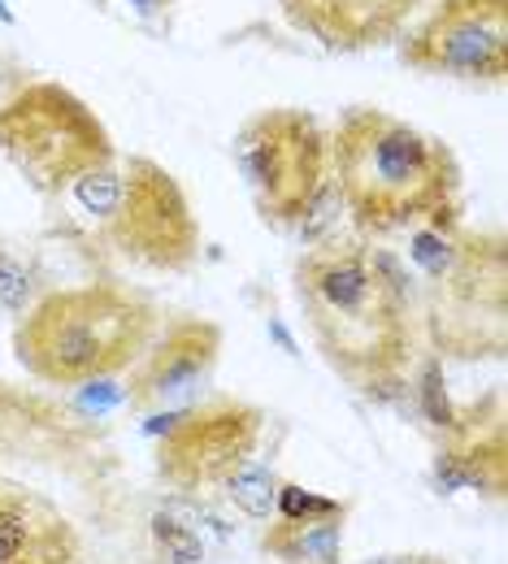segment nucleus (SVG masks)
Masks as SVG:
<instances>
[{
    "mask_svg": "<svg viewBox=\"0 0 508 564\" xmlns=\"http://www.w3.org/2000/svg\"><path fill=\"white\" fill-rule=\"evenodd\" d=\"M170 4H179V0H170Z\"/></svg>",
    "mask_w": 508,
    "mask_h": 564,
    "instance_id": "obj_24",
    "label": "nucleus"
},
{
    "mask_svg": "<svg viewBox=\"0 0 508 564\" xmlns=\"http://www.w3.org/2000/svg\"><path fill=\"white\" fill-rule=\"evenodd\" d=\"M331 183L369 235L456 213L461 165L452 148L413 122L353 105L331 135Z\"/></svg>",
    "mask_w": 508,
    "mask_h": 564,
    "instance_id": "obj_2",
    "label": "nucleus"
},
{
    "mask_svg": "<svg viewBox=\"0 0 508 564\" xmlns=\"http://www.w3.org/2000/svg\"><path fill=\"white\" fill-rule=\"evenodd\" d=\"M74 525L35 491L0 482V564H74Z\"/></svg>",
    "mask_w": 508,
    "mask_h": 564,
    "instance_id": "obj_13",
    "label": "nucleus"
},
{
    "mask_svg": "<svg viewBox=\"0 0 508 564\" xmlns=\"http://www.w3.org/2000/svg\"><path fill=\"white\" fill-rule=\"evenodd\" d=\"M270 335H274V339H279V344L288 348V356H295V344H291V335L283 330V326H279V322H270Z\"/></svg>",
    "mask_w": 508,
    "mask_h": 564,
    "instance_id": "obj_21",
    "label": "nucleus"
},
{
    "mask_svg": "<svg viewBox=\"0 0 508 564\" xmlns=\"http://www.w3.org/2000/svg\"><path fill=\"white\" fill-rule=\"evenodd\" d=\"M295 31L331 53H365L400 35L422 0H279Z\"/></svg>",
    "mask_w": 508,
    "mask_h": 564,
    "instance_id": "obj_11",
    "label": "nucleus"
},
{
    "mask_svg": "<svg viewBox=\"0 0 508 564\" xmlns=\"http://www.w3.org/2000/svg\"><path fill=\"white\" fill-rule=\"evenodd\" d=\"M156 330L144 291L122 282H87L44 291L13 326L18 365L48 387H83L131 369Z\"/></svg>",
    "mask_w": 508,
    "mask_h": 564,
    "instance_id": "obj_3",
    "label": "nucleus"
},
{
    "mask_svg": "<svg viewBox=\"0 0 508 564\" xmlns=\"http://www.w3.org/2000/svg\"><path fill=\"white\" fill-rule=\"evenodd\" d=\"M431 487L439 495H461L478 491L500 499L508 487V456H505V417L500 404L496 413L483 422L478 409V425L465 422V413L456 417V425L447 430V443L435 452L431 460Z\"/></svg>",
    "mask_w": 508,
    "mask_h": 564,
    "instance_id": "obj_12",
    "label": "nucleus"
},
{
    "mask_svg": "<svg viewBox=\"0 0 508 564\" xmlns=\"http://www.w3.org/2000/svg\"><path fill=\"white\" fill-rule=\"evenodd\" d=\"M152 534H156V547H161L165 564H201L205 561V539H201V530L174 521L170 512H156V517H152Z\"/></svg>",
    "mask_w": 508,
    "mask_h": 564,
    "instance_id": "obj_18",
    "label": "nucleus"
},
{
    "mask_svg": "<svg viewBox=\"0 0 508 564\" xmlns=\"http://www.w3.org/2000/svg\"><path fill=\"white\" fill-rule=\"evenodd\" d=\"M144 438H152L156 474L165 487L201 495L221 487L239 465H248L261 447L266 413L235 395H205L187 409L144 413Z\"/></svg>",
    "mask_w": 508,
    "mask_h": 564,
    "instance_id": "obj_7",
    "label": "nucleus"
},
{
    "mask_svg": "<svg viewBox=\"0 0 508 564\" xmlns=\"http://www.w3.org/2000/svg\"><path fill=\"white\" fill-rule=\"evenodd\" d=\"M0 18H4V22H13V13H9V9H4V4H0Z\"/></svg>",
    "mask_w": 508,
    "mask_h": 564,
    "instance_id": "obj_23",
    "label": "nucleus"
},
{
    "mask_svg": "<svg viewBox=\"0 0 508 564\" xmlns=\"http://www.w3.org/2000/svg\"><path fill=\"white\" fill-rule=\"evenodd\" d=\"M431 339L443 356L496 360L508 348V252L491 230H469L447 279L431 282Z\"/></svg>",
    "mask_w": 508,
    "mask_h": 564,
    "instance_id": "obj_8",
    "label": "nucleus"
},
{
    "mask_svg": "<svg viewBox=\"0 0 508 564\" xmlns=\"http://www.w3.org/2000/svg\"><path fill=\"white\" fill-rule=\"evenodd\" d=\"M221 356V326L209 317H174L156 344L131 365L127 409L131 413H161L187 409L209 395L214 369Z\"/></svg>",
    "mask_w": 508,
    "mask_h": 564,
    "instance_id": "obj_10",
    "label": "nucleus"
},
{
    "mask_svg": "<svg viewBox=\"0 0 508 564\" xmlns=\"http://www.w3.org/2000/svg\"><path fill=\"white\" fill-rule=\"evenodd\" d=\"M447 382H443V365H439L435 356H426V365H422V378H418V404H422V413H426V422L439 425L443 434L456 425V409H452V400H447V391H443Z\"/></svg>",
    "mask_w": 508,
    "mask_h": 564,
    "instance_id": "obj_19",
    "label": "nucleus"
},
{
    "mask_svg": "<svg viewBox=\"0 0 508 564\" xmlns=\"http://www.w3.org/2000/svg\"><path fill=\"white\" fill-rule=\"evenodd\" d=\"M122 4H131V9H136L140 18H148V22H152V18H161V13L170 9V0H122Z\"/></svg>",
    "mask_w": 508,
    "mask_h": 564,
    "instance_id": "obj_20",
    "label": "nucleus"
},
{
    "mask_svg": "<svg viewBox=\"0 0 508 564\" xmlns=\"http://www.w3.org/2000/svg\"><path fill=\"white\" fill-rule=\"evenodd\" d=\"M261 547L283 564H339L344 561V521H270Z\"/></svg>",
    "mask_w": 508,
    "mask_h": 564,
    "instance_id": "obj_14",
    "label": "nucleus"
},
{
    "mask_svg": "<svg viewBox=\"0 0 508 564\" xmlns=\"http://www.w3.org/2000/svg\"><path fill=\"white\" fill-rule=\"evenodd\" d=\"M279 474L270 469V465H257V460H248V465H239L226 482H221V499L239 512V517H248V521H270L274 517V499H279Z\"/></svg>",
    "mask_w": 508,
    "mask_h": 564,
    "instance_id": "obj_15",
    "label": "nucleus"
},
{
    "mask_svg": "<svg viewBox=\"0 0 508 564\" xmlns=\"http://www.w3.org/2000/svg\"><path fill=\"white\" fill-rule=\"evenodd\" d=\"M348 499L335 495L304 491L300 482H279V499H274V517L279 521H348Z\"/></svg>",
    "mask_w": 508,
    "mask_h": 564,
    "instance_id": "obj_16",
    "label": "nucleus"
},
{
    "mask_svg": "<svg viewBox=\"0 0 508 564\" xmlns=\"http://www.w3.org/2000/svg\"><path fill=\"white\" fill-rule=\"evenodd\" d=\"M0 156L48 200L114 161V140L83 96L53 78H26L0 100Z\"/></svg>",
    "mask_w": 508,
    "mask_h": 564,
    "instance_id": "obj_5",
    "label": "nucleus"
},
{
    "mask_svg": "<svg viewBox=\"0 0 508 564\" xmlns=\"http://www.w3.org/2000/svg\"><path fill=\"white\" fill-rule=\"evenodd\" d=\"M235 170L270 226L304 221L331 183V140L309 109H257L235 131Z\"/></svg>",
    "mask_w": 508,
    "mask_h": 564,
    "instance_id": "obj_6",
    "label": "nucleus"
},
{
    "mask_svg": "<svg viewBox=\"0 0 508 564\" xmlns=\"http://www.w3.org/2000/svg\"><path fill=\"white\" fill-rule=\"evenodd\" d=\"M295 300L322 360L374 395L418 356V313L396 257L361 239H322L295 261Z\"/></svg>",
    "mask_w": 508,
    "mask_h": 564,
    "instance_id": "obj_1",
    "label": "nucleus"
},
{
    "mask_svg": "<svg viewBox=\"0 0 508 564\" xmlns=\"http://www.w3.org/2000/svg\"><path fill=\"white\" fill-rule=\"evenodd\" d=\"M396 564H452L443 556H396Z\"/></svg>",
    "mask_w": 508,
    "mask_h": 564,
    "instance_id": "obj_22",
    "label": "nucleus"
},
{
    "mask_svg": "<svg viewBox=\"0 0 508 564\" xmlns=\"http://www.w3.org/2000/svg\"><path fill=\"white\" fill-rule=\"evenodd\" d=\"M400 57L422 74L500 83L508 74V0H439Z\"/></svg>",
    "mask_w": 508,
    "mask_h": 564,
    "instance_id": "obj_9",
    "label": "nucleus"
},
{
    "mask_svg": "<svg viewBox=\"0 0 508 564\" xmlns=\"http://www.w3.org/2000/svg\"><path fill=\"white\" fill-rule=\"evenodd\" d=\"M40 295H44L40 291V274L26 261H18L9 248H0V308L22 317Z\"/></svg>",
    "mask_w": 508,
    "mask_h": 564,
    "instance_id": "obj_17",
    "label": "nucleus"
},
{
    "mask_svg": "<svg viewBox=\"0 0 508 564\" xmlns=\"http://www.w3.org/2000/svg\"><path fill=\"white\" fill-rule=\"evenodd\" d=\"M83 226L122 261L156 274H183L201 257V221L179 178L152 156H114L62 196Z\"/></svg>",
    "mask_w": 508,
    "mask_h": 564,
    "instance_id": "obj_4",
    "label": "nucleus"
}]
</instances>
